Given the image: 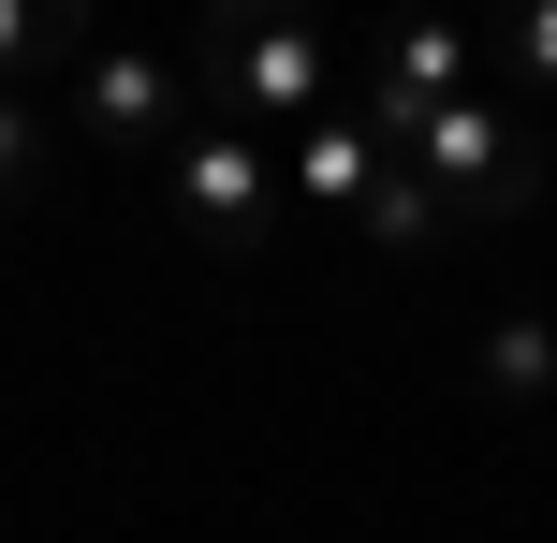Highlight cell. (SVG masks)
<instances>
[{
  "instance_id": "1",
  "label": "cell",
  "mask_w": 557,
  "mask_h": 543,
  "mask_svg": "<svg viewBox=\"0 0 557 543\" xmlns=\"http://www.w3.org/2000/svg\"><path fill=\"white\" fill-rule=\"evenodd\" d=\"M382 147L441 192V221H529V206H543V162H529V118H513V103H425V118H382Z\"/></svg>"
},
{
  "instance_id": "2",
  "label": "cell",
  "mask_w": 557,
  "mask_h": 543,
  "mask_svg": "<svg viewBox=\"0 0 557 543\" xmlns=\"http://www.w3.org/2000/svg\"><path fill=\"white\" fill-rule=\"evenodd\" d=\"M74 118H88V147H133V162L162 147V162H176V133L206 118L191 45H103V59L74 74Z\"/></svg>"
},
{
  "instance_id": "3",
  "label": "cell",
  "mask_w": 557,
  "mask_h": 543,
  "mask_svg": "<svg viewBox=\"0 0 557 543\" xmlns=\"http://www.w3.org/2000/svg\"><path fill=\"white\" fill-rule=\"evenodd\" d=\"M162 176H176V206H191V235H206V250H264V221H278V147H264V133H235V118H191Z\"/></svg>"
},
{
  "instance_id": "4",
  "label": "cell",
  "mask_w": 557,
  "mask_h": 543,
  "mask_svg": "<svg viewBox=\"0 0 557 543\" xmlns=\"http://www.w3.org/2000/svg\"><path fill=\"white\" fill-rule=\"evenodd\" d=\"M191 88H206V118H235V133L308 118V103H323V29H206Z\"/></svg>"
},
{
  "instance_id": "5",
  "label": "cell",
  "mask_w": 557,
  "mask_h": 543,
  "mask_svg": "<svg viewBox=\"0 0 557 543\" xmlns=\"http://www.w3.org/2000/svg\"><path fill=\"white\" fill-rule=\"evenodd\" d=\"M382 118H308L294 133V162H278V192L308 206V221H367V192H382Z\"/></svg>"
},
{
  "instance_id": "6",
  "label": "cell",
  "mask_w": 557,
  "mask_h": 543,
  "mask_svg": "<svg viewBox=\"0 0 557 543\" xmlns=\"http://www.w3.org/2000/svg\"><path fill=\"white\" fill-rule=\"evenodd\" d=\"M425 103H470V29L455 15L382 29V59H367V118H425Z\"/></svg>"
},
{
  "instance_id": "7",
  "label": "cell",
  "mask_w": 557,
  "mask_h": 543,
  "mask_svg": "<svg viewBox=\"0 0 557 543\" xmlns=\"http://www.w3.org/2000/svg\"><path fill=\"white\" fill-rule=\"evenodd\" d=\"M484 397H513V411L557 397V323L543 309H499V323H484Z\"/></svg>"
},
{
  "instance_id": "8",
  "label": "cell",
  "mask_w": 557,
  "mask_h": 543,
  "mask_svg": "<svg viewBox=\"0 0 557 543\" xmlns=\"http://www.w3.org/2000/svg\"><path fill=\"white\" fill-rule=\"evenodd\" d=\"M352 235H367V250H396V264H411L425 235H455V221H441V192H425L411 162H382V192H367V221H352Z\"/></svg>"
},
{
  "instance_id": "9",
  "label": "cell",
  "mask_w": 557,
  "mask_h": 543,
  "mask_svg": "<svg viewBox=\"0 0 557 543\" xmlns=\"http://www.w3.org/2000/svg\"><path fill=\"white\" fill-rule=\"evenodd\" d=\"M45 147H59V118L29 103V88H0V206H29V192H45Z\"/></svg>"
},
{
  "instance_id": "10",
  "label": "cell",
  "mask_w": 557,
  "mask_h": 543,
  "mask_svg": "<svg viewBox=\"0 0 557 543\" xmlns=\"http://www.w3.org/2000/svg\"><path fill=\"white\" fill-rule=\"evenodd\" d=\"M45 45H74V29H59L45 0H0V74H29V59H45Z\"/></svg>"
},
{
  "instance_id": "11",
  "label": "cell",
  "mask_w": 557,
  "mask_h": 543,
  "mask_svg": "<svg viewBox=\"0 0 557 543\" xmlns=\"http://www.w3.org/2000/svg\"><path fill=\"white\" fill-rule=\"evenodd\" d=\"M513 59H529V74L557 88V0H543V15H513Z\"/></svg>"
},
{
  "instance_id": "12",
  "label": "cell",
  "mask_w": 557,
  "mask_h": 543,
  "mask_svg": "<svg viewBox=\"0 0 557 543\" xmlns=\"http://www.w3.org/2000/svg\"><path fill=\"white\" fill-rule=\"evenodd\" d=\"M543 323H557V309H543Z\"/></svg>"
}]
</instances>
